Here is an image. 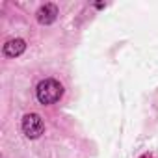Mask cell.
<instances>
[{
	"label": "cell",
	"mask_w": 158,
	"mask_h": 158,
	"mask_svg": "<svg viewBox=\"0 0 158 158\" xmlns=\"http://www.w3.org/2000/svg\"><path fill=\"white\" fill-rule=\"evenodd\" d=\"M141 158H151V156H149V154H143V156H141Z\"/></svg>",
	"instance_id": "obj_5"
},
{
	"label": "cell",
	"mask_w": 158,
	"mask_h": 158,
	"mask_svg": "<svg viewBox=\"0 0 158 158\" xmlns=\"http://www.w3.org/2000/svg\"><path fill=\"white\" fill-rule=\"evenodd\" d=\"M21 127H23L24 136L30 138V139H37L45 132V123H43V119H41L39 114H26L23 117Z\"/></svg>",
	"instance_id": "obj_2"
},
{
	"label": "cell",
	"mask_w": 158,
	"mask_h": 158,
	"mask_svg": "<svg viewBox=\"0 0 158 158\" xmlns=\"http://www.w3.org/2000/svg\"><path fill=\"white\" fill-rule=\"evenodd\" d=\"M58 15H60L58 6H56V4H50V2L45 4V6H41V8L37 10V13H35L37 23H39V24H45V26L52 24V23L58 19Z\"/></svg>",
	"instance_id": "obj_3"
},
{
	"label": "cell",
	"mask_w": 158,
	"mask_h": 158,
	"mask_svg": "<svg viewBox=\"0 0 158 158\" xmlns=\"http://www.w3.org/2000/svg\"><path fill=\"white\" fill-rule=\"evenodd\" d=\"M61 95H63V86L54 78H45L35 88V97L41 104H54L61 99Z\"/></svg>",
	"instance_id": "obj_1"
},
{
	"label": "cell",
	"mask_w": 158,
	"mask_h": 158,
	"mask_svg": "<svg viewBox=\"0 0 158 158\" xmlns=\"http://www.w3.org/2000/svg\"><path fill=\"white\" fill-rule=\"evenodd\" d=\"M24 50H26V41L21 39V37H15V39L6 41L4 47H2V52H4L6 58H17V56H21Z\"/></svg>",
	"instance_id": "obj_4"
}]
</instances>
